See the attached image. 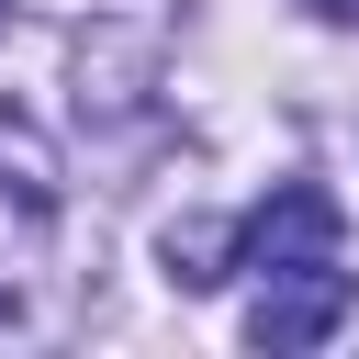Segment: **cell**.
Here are the masks:
<instances>
[{"label": "cell", "instance_id": "1", "mask_svg": "<svg viewBox=\"0 0 359 359\" xmlns=\"http://www.w3.org/2000/svg\"><path fill=\"white\" fill-rule=\"evenodd\" d=\"M348 314H359V280H348L337 258H292V269H258L247 337H258L269 359H292V348H325Z\"/></svg>", "mask_w": 359, "mask_h": 359}, {"label": "cell", "instance_id": "2", "mask_svg": "<svg viewBox=\"0 0 359 359\" xmlns=\"http://www.w3.org/2000/svg\"><path fill=\"white\" fill-rule=\"evenodd\" d=\"M56 146L0 101V280L22 269V258H45V236H56Z\"/></svg>", "mask_w": 359, "mask_h": 359}, {"label": "cell", "instance_id": "3", "mask_svg": "<svg viewBox=\"0 0 359 359\" xmlns=\"http://www.w3.org/2000/svg\"><path fill=\"white\" fill-rule=\"evenodd\" d=\"M292 258H337V191L280 180L258 213H236V269H292Z\"/></svg>", "mask_w": 359, "mask_h": 359}, {"label": "cell", "instance_id": "4", "mask_svg": "<svg viewBox=\"0 0 359 359\" xmlns=\"http://www.w3.org/2000/svg\"><path fill=\"white\" fill-rule=\"evenodd\" d=\"M157 258H168L180 292H213V280H236V224H168Z\"/></svg>", "mask_w": 359, "mask_h": 359}, {"label": "cell", "instance_id": "5", "mask_svg": "<svg viewBox=\"0 0 359 359\" xmlns=\"http://www.w3.org/2000/svg\"><path fill=\"white\" fill-rule=\"evenodd\" d=\"M303 11H314V22H359V0H303Z\"/></svg>", "mask_w": 359, "mask_h": 359}]
</instances>
